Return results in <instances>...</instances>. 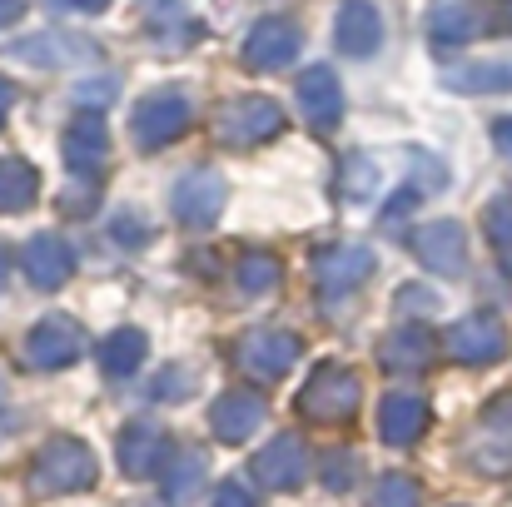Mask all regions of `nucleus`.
Returning a JSON list of instances; mask_svg holds the SVG:
<instances>
[{
  "instance_id": "f257e3e1",
  "label": "nucleus",
  "mask_w": 512,
  "mask_h": 507,
  "mask_svg": "<svg viewBox=\"0 0 512 507\" xmlns=\"http://www.w3.org/2000/svg\"><path fill=\"white\" fill-rule=\"evenodd\" d=\"M438 45H468L483 35H512V0H433L423 15Z\"/></svg>"
},
{
  "instance_id": "f03ea898",
  "label": "nucleus",
  "mask_w": 512,
  "mask_h": 507,
  "mask_svg": "<svg viewBox=\"0 0 512 507\" xmlns=\"http://www.w3.org/2000/svg\"><path fill=\"white\" fill-rule=\"evenodd\" d=\"M95 478H100V463H95L90 443H80V438H50L30 463V488L40 498L85 493V488H95Z\"/></svg>"
},
{
  "instance_id": "7ed1b4c3",
  "label": "nucleus",
  "mask_w": 512,
  "mask_h": 507,
  "mask_svg": "<svg viewBox=\"0 0 512 507\" xmlns=\"http://www.w3.org/2000/svg\"><path fill=\"white\" fill-rule=\"evenodd\" d=\"M279 130H284V110H279V100H269V95H234V100L219 110V120H214V135H219L224 145H234V150L269 145Z\"/></svg>"
},
{
  "instance_id": "20e7f679",
  "label": "nucleus",
  "mask_w": 512,
  "mask_h": 507,
  "mask_svg": "<svg viewBox=\"0 0 512 507\" xmlns=\"http://www.w3.org/2000/svg\"><path fill=\"white\" fill-rule=\"evenodd\" d=\"M358 398H363L358 373H348L343 363H319L309 373V388L299 398V413L309 423H343V418L358 413Z\"/></svg>"
},
{
  "instance_id": "39448f33",
  "label": "nucleus",
  "mask_w": 512,
  "mask_h": 507,
  "mask_svg": "<svg viewBox=\"0 0 512 507\" xmlns=\"http://www.w3.org/2000/svg\"><path fill=\"white\" fill-rule=\"evenodd\" d=\"M194 120V105L184 90H150L140 105H135V120H130V135L140 150H165L174 145Z\"/></svg>"
},
{
  "instance_id": "423d86ee",
  "label": "nucleus",
  "mask_w": 512,
  "mask_h": 507,
  "mask_svg": "<svg viewBox=\"0 0 512 507\" xmlns=\"http://www.w3.org/2000/svg\"><path fill=\"white\" fill-rule=\"evenodd\" d=\"M299 353H304V343H299V334H289V329H249V334H239V343H234V363L249 378H259V383H279L299 363Z\"/></svg>"
},
{
  "instance_id": "0eeeda50",
  "label": "nucleus",
  "mask_w": 512,
  "mask_h": 507,
  "mask_svg": "<svg viewBox=\"0 0 512 507\" xmlns=\"http://www.w3.org/2000/svg\"><path fill=\"white\" fill-rule=\"evenodd\" d=\"M174 219L189 224V229H209L219 214H224V199H229V184L219 169H189L174 179Z\"/></svg>"
},
{
  "instance_id": "6e6552de",
  "label": "nucleus",
  "mask_w": 512,
  "mask_h": 507,
  "mask_svg": "<svg viewBox=\"0 0 512 507\" xmlns=\"http://www.w3.org/2000/svg\"><path fill=\"white\" fill-rule=\"evenodd\" d=\"M408 244H413L418 264H423V269H433V274L458 279V274L468 269V229H463L458 219H433V224H418V229L408 234Z\"/></svg>"
},
{
  "instance_id": "1a4fd4ad",
  "label": "nucleus",
  "mask_w": 512,
  "mask_h": 507,
  "mask_svg": "<svg viewBox=\"0 0 512 507\" xmlns=\"http://www.w3.org/2000/svg\"><path fill=\"white\" fill-rule=\"evenodd\" d=\"M80 353H85V334H80V324L65 319V314H50V319H40V324L25 334V363L40 368V373L70 368V363H80Z\"/></svg>"
},
{
  "instance_id": "9d476101",
  "label": "nucleus",
  "mask_w": 512,
  "mask_h": 507,
  "mask_svg": "<svg viewBox=\"0 0 512 507\" xmlns=\"http://www.w3.org/2000/svg\"><path fill=\"white\" fill-rule=\"evenodd\" d=\"M304 35L289 15H264L249 35H244V65L249 70H284L299 55Z\"/></svg>"
},
{
  "instance_id": "9b49d317",
  "label": "nucleus",
  "mask_w": 512,
  "mask_h": 507,
  "mask_svg": "<svg viewBox=\"0 0 512 507\" xmlns=\"http://www.w3.org/2000/svg\"><path fill=\"white\" fill-rule=\"evenodd\" d=\"M254 478H259L269 493H294V488L309 478L304 438H299V433H279V438H269V448L254 458Z\"/></svg>"
},
{
  "instance_id": "f8f14e48",
  "label": "nucleus",
  "mask_w": 512,
  "mask_h": 507,
  "mask_svg": "<svg viewBox=\"0 0 512 507\" xmlns=\"http://www.w3.org/2000/svg\"><path fill=\"white\" fill-rule=\"evenodd\" d=\"M373 264L378 259H373L368 244H329V249L314 254V284L324 294H348V289H358L373 274Z\"/></svg>"
},
{
  "instance_id": "ddd939ff",
  "label": "nucleus",
  "mask_w": 512,
  "mask_h": 507,
  "mask_svg": "<svg viewBox=\"0 0 512 507\" xmlns=\"http://www.w3.org/2000/svg\"><path fill=\"white\" fill-rule=\"evenodd\" d=\"M448 353L458 363H498L508 353V329L493 314H468L448 329Z\"/></svg>"
},
{
  "instance_id": "4468645a",
  "label": "nucleus",
  "mask_w": 512,
  "mask_h": 507,
  "mask_svg": "<svg viewBox=\"0 0 512 507\" xmlns=\"http://www.w3.org/2000/svg\"><path fill=\"white\" fill-rule=\"evenodd\" d=\"M473 463L483 473H503L512 463V393L493 398L478 418V443H473Z\"/></svg>"
},
{
  "instance_id": "2eb2a0df",
  "label": "nucleus",
  "mask_w": 512,
  "mask_h": 507,
  "mask_svg": "<svg viewBox=\"0 0 512 507\" xmlns=\"http://www.w3.org/2000/svg\"><path fill=\"white\" fill-rule=\"evenodd\" d=\"M60 150H65V165L75 169V174L95 179V174L105 169V160H110V130H105V120H100L95 110H85L80 120H70Z\"/></svg>"
},
{
  "instance_id": "dca6fc26",
  "label": "nucleus",
  "mask_w": 512,
  "mask_h": 507,
  "mask_svg": "<svg viewBox=\"0 0 512 507\" xmlns=\"http://www.w3.org/2000/svg\"><path fill=\"white\" fill-rule=\"evenodd\" d=\"M20 264H25V279H30L40 294H55V289L75 274V254H70V244H65L60 234H35V239L25 244Z\"/></svg>"
},
{
  "instance_id": "f3484780",
  "label": "nucleus",
  "mask_w": 512,
  "mask_h": 507,
  "mask_svg": "<svg viewBox=\"0 0 512 507\" xmlns=\"http://www.w3.org/2000/svg\"><path fill=\"white\" fill-rule=\"evenodd\" d=\"M299 105H304V115H309V125L314 130H339L343 120V85L339 75L329 70V65H309L304 75H299Z\"/></svg>"
},
{
  "instance_id": "a211bd4d",
  "label": "nucleus",
  "mask_w": 512,
  "mask_h": 507,
  "mask_svg": "<svg viewBox=\"0 0 512 507\" xmlns=\"http://www.w3.org/2000/svg\"><path fill=\"white\" fill-rule=\"evenodd\" d=\"M209 428H214L219 443H244L249 433L264 428V398H259V393H244V388L214 398V408H209Z\"/></svg>"
},
{
  "instance_id": "6ab92c4d",
  "label": "nucleus",
  "mask_w": 512,
  "mask_h": 507,
  "mask_svg": "<svg viewBox=\"0 0 512 507\" xmlns=\"http://www.w3.org/2000/svg\"><path fill=\"white\" fill-rule=\"evenodd\" d=\"M334 35H339L343 55L368 60V55L378 50V40H383V15H378V5H373V0H343Z\"/></svg>"
},
{
  "instance_id": "aec40b11",
  "label": "nucleus",
  "mask_w": 512,
  "mask_h": 507,
  "mask_svg": "<svg viewBox=\"0 0 512 507\" xmlns=\"http://www.w3.org/2000/svg\"><path fill=\"white\" fill-rule=\"evenodd\" d=\"M115 458H120V468H125L130 478H150V473H160V468H165L170 443H165V433H160L155 423H125Z\"/></svg>"
},
{
  "instance_id": "412c9836",
  "label": "nucleus",
  "mask_w": 512,
  "mask_h": 507,
  "mask_svg": "<svg viewBox=\"0 0 512 507\" xmlns=\"http://www.w3.org/2000/svg\"><path fill=\"white\" fill-rule=\"evenodd\" d=\"M423 428H428V403L418 393H388L378 403V433H383V443L408 448V443H418Z\"/></svg>"
},
{
  "instance_id": "4be33fe9",
  "label": "nucleus",
  "mask_w": 512,
  "mask_h": 507,
  "mask_svg": "<svg viewBox=\"0 0 512 507\" xmlns=\"http://www.w3.org/2000/svg\"><path fill=\"white\" fill-rule=\"evenodd\" d=\"M428 358H433V334L418 324H403L378 343V363L393 373H418V368H428Z\"/></svg>"
},
{
  "instance_id": "5701e85b",
  "label": "nucleus",
  "mask_w": 512,
  "mask_h": 507,
  "mask_svg": "<svg viewBox=\"0 0 512 507\" xmlns=\"http://www.w3.org/2000/svg\"><path fill=\"white\" fill-rule=\"evenodd\" d=\"M40 199V169L30 160L0 155V214H25Z\"/></svg>"
},
{
  "instance_id": "b1692460",
  "label": "nucleus",
  "mask_w": 512,
  "mask_h": 507,
  "mask_svg": "<svg viewBox=\"0 0 512 507\" xmlns=\"http://www.w3.org/2000/svg\"><path fill=\"white\" fill-rule=\"evenodd\" d=\"M145 353H150V338L140 334V329H115V334L100 343V363H105V373H115V378H130V373L145 363Z\"/></svg>"
},
{
  "instance_id": "393cba45",
  "label": "nucleus",
  "mask_w": 512,
  "mask_h": 507,
  "mask_svg": "<svg viewBox=\"0 0 512 507\" xmlns=\"http://www.w3.org/2000/svg\"><path fill=\"white\" fill-rule=\"evenodd\" d=\"M443 85L463 95H498V90H512V65H463V70H448Z\"/></svg>"
},
{
  "instance_id": "a878e982",
  "label": "nucleus",
  "mask_w": 512,
  "mask_h": 507,
  "mask_svg": "<svg viewBox=\"0 0 512 507\" xmlns=\"http://www.w3.org/2000/svg\"><path fill=\"white\" fill-rule=\"evenodd\" d=\"M234 274H239V289H244V294H269V289H279V259H274V254L249 249V254H239Z\"/></svg>"
},
{
  "instance_id": "bb28decb",
  "label": "nucleus",
  "mask_w": 512,
  "mask_h": 507,
  "mask_svg": "<svg viewBox=\"0 0 512 507\" xmlns=\"http://www.w3.org/2000/svg\"><path fill=\"white\" fill-rule=\"evenodd\" d=\"M483 234L493 239V249L512 264V189H503L498 199L483 204Z\"/></svg>"
},
{
  "instance_id": "cd10ccee",
  "label": "nucleus",
  "mask_w": 512,
  "mask_h": 507,
  "mask_svg": "<svg viewBox=\"0 0 512 507\" xmlns=\"http://www.w3.org/2000/svg\"><path fill=\"white\" fill-rule=\"evenodd\" d=\"M199 483H204V453H179V458L170 463V473H165V493H170V503L194 498Z\"/></svg>"
},
{
  "instance_id": "c85d7f7f",
  "label": "nucleus",
  "mask_w": 512,
  "mask_h": 507,
  "mask_svg": "<svg viewBox=\"0 0 512 507\" xmlns=\"http://www.w3.org/2000/svg\"><path fill=\"white\" fill-rule=\"evenodd\" d=\"M339 189H343V199H353V204L373 199V194H378V165H373L368 155H348V160H343V174H339Z\"/></svg>"
},
{
  "instance_id": "c756f323",
  "label": "nucleus",
  "mask_w": 512,
  "mask_h": 507,
  "mask_svg": "<svg viewBox=\"0 0 512 507\" xmlns=\"http://www.w3.org/2000/svg\"><path fill=\"white\" fill-rule=\"evenodd\" d=\"M368 507H423V493H418L413 478L383 473V478L373 483V493H368Z\"/></svg>"
},
{
  "instance_id": "7c9ffc66",
  "label": "nucleus",
  "mask_w": 512,
  "mask_h": 507,
  "mask_svg": "<svg viewBox=\"0 0 512 507\" xmlns=\"http://www.w3.org/2000/svg\"><path fill=\"white\" fill-rule=\"evenodd\" d=\"M408 169H413V174H408V184H403L408 194H423V189L433 194V189H443V184H448V169L438 165L433 155H423V150H413V155H408Z\"/></svg>"
},
{
  "instance_id": "2f4dec72",
  "label": "nucleus",
  "mask_w": 512,
  "mask_h": 507,
  "mask_svg": "<svg viewBox=\"0 0 512 507\" xmlns=\"http://www.w3.org/2000/svg\"><path fill=\"white\" fill-rule=\"evenodd\" d=\"M353 468H358L353 453H343V448L324 453V488H329V493H343V488L353 483Z\"/></svg>"
},
{
  "instance_id": "473e14b6",
  "label": "nucleus",
  "mask_w": 512,
  "mask_h": 507,
  "mask_svg": "<svg viewBox=\"0 0 512 507\" xmlns=\"http://www.w3.org/2000/svg\"><path fill=\"white\" fill-rule=\"evenodd\" d=\"M110 234H115V239H120L125 249H140V244H150V239H155V229H150V224H140L135 214H115Z\"/></svg>"
},
{
  "instance_id": "72a5a7b5",
  "label": "nucleus",
  "mask_w": 512,
  "mask_h": 507,
  "mask_svg": "<svg viewBox=\"0 0 512 507\" xmlns=\"http://www.w3.org/2000/svg\"><path fill=\"white\" fill-rule=\"evenodd\" d=\"M408 309L433 314V309H443V299H438V294H428V289H418V284H408V289L398 294V314H408Z\"/></svg>"
},
{
  "instance_id": "f704fd0d",
  "label": "nucleus",
  "mask_w": 512,
  "mask_h": 507,
  "mask_svg": "<svg viewBox=\"0 0 512 507\" xmlns=\"http://www.w3.org/2000/svg\"><path fill=\"white\" fill-rule=\"evenodd\" d=\"M179 383H184V388L194 383V378H189V368H170V373H160V378H155V398H179V393H174Z\"/></svg>"
},
{
  "instance_id": "c9c22d12",
  "label": "nucleus",
  "mask_w": 512,
  "mask_h": 507,
  "mask_svg": "<svg viewBox=\"0 0 512 507\" xmlns=\"http://www.w3.org/2000/svg\"><path fill=\"white\" fill-rule=\"evenodd\" d=\"M214 507H254V503H249V493H244L239 483H224V488L214 493Z\"/></svg>"
},
{
  "instance_id": "e433bc0d",
  "label": "nucleus",
  "mask_w": 512,
  "mask_h": 507,
  "mask_svg": "<svg viewBox=\"0 0 512 507\" xmlns=\"http://www.w3.org/2000/svg\"><path fill=\"white\" fill-rule=\"evenodd\" d=\"M55 10H75V15H100V10H110V0H50Z\"/></svg>"
},
{
  "instance_id": "4c0bfd02",
  "label": "nucleus",
  "mask_w": 512,
  "mask_h": 507,
  "mask_svg": "<svg viewBox=\"0 0 512 507\" xmlns=\"http://www.w3.org/2000/svg\"><path fill=\"white\" fill-rule=\"evenodd\" d=\"M493 145H498V155L512 160V120H498V125H493Z\"/></svg>"
},
{
  "instance_id": "58836bf2",
  "label": "nucleus",
  "mask_w": 512,
  "mask_h": 507,
  "mask_svg": "<svg viewBox=\"0 0 512 507\" xmlns=\"http://www.w3.org/2000/svg\"><path fill=\"white\" fill-rule=\"evenodd\" d=\"M10 105H15V85L0 75V125H5V115H10Z\"/></svg>"
},
{
  "instance_id": "ea45409f",
  "label": "nucleus",
  "mask_w": 512,
  "mask_h": 507,
  "mask_svg": "<svg viewBox=\"0 0 512 507\" xmlns=\"http://www.w3.org/2000/svg\"><path fill=\"white\" fill-rule=\"evenodd\" d=\"M20 10H25V0H0V25L20 20Z\"/></svg>"
},
{
  "instance_id": "a19ab883",
  "label": "nucleus",
  "mask_w": 512,
  "mask_h": 507,
  "mask_svg": "<svg viewBox=\"0 0 512 507\" xmlns=\"http://www.w3.org/2000/svg\"><path fill=\"white\" fill-rule=\"evenodd\" d=\"M5 269H10V264H5V249H0V284H5Z\"/></svg>"
}]
</instances>
